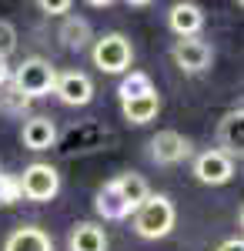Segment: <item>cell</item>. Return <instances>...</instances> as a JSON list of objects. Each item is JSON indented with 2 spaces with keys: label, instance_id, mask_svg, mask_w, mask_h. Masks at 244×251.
Here are the masks:
<instances>
[{
  "label": "cell",
  "instance_id": "24",
  "mask_svg": "<svg viewBox=\"0 0 244 251\" xmlns=\"http://www.w3.org/2000/svg\"><path fill=\"white\" fill-rule=\"evenodd\" d=\"M10 74H14L10 60H3V57H0V87H3V84H10Z\"/></svg>",
  "mask_w": 244,
  "mask_h": 251
},
{
  "label": "cell",
  "instance_id": "23",
  "mask_svg": "<svg viewBox=\"0 0 244 251\" xmlns=\"http://www.w3.org/2000/svg\"><path fill=\"white\" fill-rule=\"evenodd\" d=\"M218 251H244V241H241V234H234V238H224V241L218 245Z\"/></svg>",
  "mask_w": 244,
  "mask_h": 251
},
{
  "label": "cell",
  "instance_id": "8",
  "mask_svg": "<svg viewBox=\"0 0 244 251\" xmlns=\"http://www.w3.org/2000/svg\"><path fill=\"white\" fill-rule=\"evenodd\" d=\"M54 94L67 107H87L94 100V80L87 77L84 71H64L54 80Z\"/></svg>",
  "mask_w": 244,
  "mask_h": 251
},
{
  "label": "cell",
  "instance_id": "21",
  "mask_svg": "<svg viewBox=\"0 0 244 251\" xmlns=\"http://www.w3.org/2000/svg\"><path fill=\"white\" fill-rule=\"evenodd\" d=\"M14 50H17V27H14L10 20L0 17V57L7 60Z\"/></svg>",
  "mask_w": 244,
  "mask_h": 251
},
{
  "label": "cell",
  "instance_id": "15",
  "mask_svg": "<svg viewBox=\"0 0 244 251\" xmlns=\"http://www.w3.org/2000/svg\"><path fill=\"white\" fill-rule=\"evenodd\" d=\"M94 211L100 214L104 221H127V218L134 214L131 208H127V201L117 194V188H114L111 181H107V184L94 194Z\"/></svg>",
  "mask_w": 244,
  "mask_h": 251
},
{
  "label": "cell",
  "instance_id": "3",
  "mask_svg": "<svg viewBox=\"0 0 244 251\" xmlns=\"http://www.w3.org/2000/svg\"><path fill=\"white\" fill-rule=\"evenodd\" d=\"M91 57H94V67L104 71V74H127L134 64V44L124 34H100L94 37V47H91Z\"/></svg>",
  "mask_w": 244,
  "mask_h": 251
},
{
  "label": "cell",
  "instance_id": "12",
  "mask_svg": "<svg viewBox=\"0 0 244 251\" xmlns=\"http://www.w3.org/2000/svg\"><path fill=\"white\" fill-rule=\"evenodd\" d=\"M3 251H54V238L37 225H24L7 234Z\"/></svg>",
  "mask_w": 244,
  "mask_h": 251
},
{
  "label": "cell",
  "instance_id": "11",
  "mask_svg": "<svg viewBox=\"0 0 244 251\" xmlns=\"http://www.w3.org/2000/svg\"><path fill=\"white\" fill-rule=\"evenodd\" d=\"M168 27L177 34V40L197 37L204 30V10L197 3H191V0H177V3H171V10H168Z\"/></svg>",
  "mask_w": 244,
  "mask_h": 251
},
{
  "label": "cell",
  "instance_id": "10",
  "mask_svg": "<svg viewBox=\"0 0 244 251\" xmlns=\"http://www.w3.org/2000/svg\"><path fill=\"white\" fill-rule=\"evenodd\" d=\"M244 111L241 107H231L221 121H218V151L227 154L231 161L234 157H241L244 151Z\"/></svg>",
  "mask_w": 244,
  "mask_h": 251
},
{
  "label": "cell",
  "instance_id": "17",
  "mask_svg": "<svg viewBox=\"0 0 244 251\" xmlns=\"http://www.w3.org/2000/svg\"><path fill=\"white\" fill-rule=\"evenodd\" d=\"M121 114L127 124H150L154 117L161 114V94L154 91V94H144V97H134V100H124L121 104Z\"/></svg>",
  "mask_w": 244,
  "mask_h": 251
},
{
  "label": "cell",
  "instance_id": "14",
  "mask_svg": "<svg viewBox=\"0 0 244 251\" xmlns=\"http://www.w3.org/2000/svg\"><path fill=\"white\" fill-rule=\"evenodd\" d=\"M67 251H107V231L97 221H77L67 234Z\"/></svg>",
  "mask_w": 244,
  "mask_h": 251
},
{
  "label": "cell",
  "instance_id": "5",
  "mask_svg": "<svg viewBox=\"0 0 244 251\" xmlns=\"http://www.w3.org/2000/svg\"><path fill=\"white\" fill-rule=\"evenodd\" d=\"M147 154H150L154 164L174 168V164H184V161L194 154V144H191V137H184L181 131L164 127V131H157V134L147 141Z\"/></svg>",
  "mask_w": 244,
  "mask_h": 251
},
{
  "label": "cell",
  "instance_id": "13",
  "mask_svg": "<svg viewBox=\"0 0 244 251\" xmlns=\"http://www.w3.org/2000/svg\"><path fill=\"white\" fill-rule=\"evenodd\" d=\"M57 40L67 47V50H84L87 44H94V27H91V20L80 17V14H67L64 24H60V30H57Z\"/></svg>",
  "mask_w": 244,
  "mask_h": 251
},
{
  "label": "cell",
  "instance_id": "9",
  "mask_svg": "<svg viewBox=\"0 0 244 251\" xmlns=\"http://www.w3.org/2000/svg\"><path fill=\"white\" fill-rule=\"evenodd\" d=\"M20 144L27 148V151H34V154H40V151H50L57 144V124L54 117L47 114H34L24 121V127H20Z\"/></svg>",
  "mask_w": 244,
  "mask_h": 251
},
{
  "label": "cell",
  "instance_id": "6",
  "mask_svg": "<svg viewBox=\"0 0 244 251\" xmlns=\"http://www.w3.org/2000/svg\"><path fill=\"white\" fill-rule=\"evenodd\" d=\"M171 60L184 74H204L211 67V60H214V50L201 37H181V40H174V47H171Z\"/></svg>",
  "mask_w": 244,
  "mask_h": 251
},
{
  "label": "cell",
  "instance_id": "19",
  "mask_svg": "<svg viewBox=\"0 0 244 251\" xmlns=\"http://www.w3.org/2000/svg\"><path fill=\"white\" fill-rule=\"evenodd\" d=\"M0 111L10 114V117H24L30 111V100L20 94L14 84H3V87H0Z\"/></svg>",
  "mask_w": 244,
  "mask_h": 251
},
{
  "label": "cell",
  "instance_id": "16",
  "mask_svg": "<svg viewBox=\"0 0 244 251\" xmlns=\"http://www.w3.org/2000/svg\"><path fill=\"white\" fill-rule=\"evenodd\" d=\"M111 184L117 188V194L127 201V208L131 211H137L144 201H147V181H144V174H137V171H124V174H117V177H111Z\"/></svg>",
  "mask_w": 244,
  "mask_h": 251
},
{
  "label": "cell",
  "instance_id": "2",
  "mask_svg": "<svg viewBox=\"0 0 244 251\" xmlns=\"http://www.w3.org/2000/svg\"><path fill=\"white\" fill-rule=\"evenodd\" d=\"M54 80H57V67L47 57H27V60H20L17 67H14V74H10V84H14L27 100L54 94Z\"/></svg>",
  "mask_w": 244,
  "mask_h": 251
},
{
  "label": "cell",
  "instance_id": "20",
  "mask_svg": "<svg viewBox=\"0 0 244 251\" xmlns=\"http://www.w3.org/2000/svg\"><path fill=\"white\" fill-rule=\"evenodd\" d=\"M17 201H20L17 174H0V208H7V204H17Z\"/></svg>",
  "mask_w": 244,
  "mask_h": 251
},
{
  "label": "cell",
  "instance_id": "4",
  "mask_svg": "<svg viewBox=\"0 0 244 251\" xmlns=\"http://www.w3.org/2000/svg\"><path fill=\"white\" fill-rule=\"evenodd\" d=\"M17 184H20V201L27 198L34 204H44V201H54L60 191V171L47 161H34L17 174Z\"/></svg>",
  "mask_w": 244,
  "mask_h": 251
},
{
  "label": "cell",
  "instance_id": "1",
  "mask_svg": "<svg viewBox=\"0 0 244 251\" xmlns=\"http://www.w3.org/2000/svg\"><path fill=\"white\" fill-rule=\"evenodd\" d=\"M174 221H177V208L168 194H147V201L131 214V228L137 238L144 241H161L174 231Z\"/></svg>",
  "mask_w": 244,
  "mask_h": 251
},
{
  "label": "cell",
  "instance_id": "25",
  "mask_svg": "<svg viewBox=\"0 0 244 251\" xmlns=\"http://www.w3.org/2000/svg\"><path fill=\"white\" fill-rule=\"evenodd\" d=\"M0 174H3V168H0Z\"/></svg>",
  "mask_w": 244,
  "mask_h": 251
},
{
  "label": "cell",
  "instance_id": "7",
  "mask_svg": "<svg viewBox=\"0 0 244 251\" xmlns=\"http://www.w3.org/2000/svg\"><path fill=\"white\" fill-rule=\"evenodd\" d=\"M191 174H194L201 184H207V188H221V184H227V181L234 177V161L227 154H221L218 148H207V151H201V154L194 157Z\"/></svg>",
  "mask_w": 244,
  "mask_h": 251
},
{
  "label": "cell",
  "instance_id": "18",
  "mask_svg": "<svg viewBox=\"0 0 244 251\" xmlns=\"http://www.w3.org/2000/svg\"><path fill=\"white\" fill-rule=\"evenodd\" d=\"M157 87H154V80H150L147 71H127L121 84H117V97H121V104L124 100H134V97H144V94H154Z\"/></svg>",
  "mask_w": 244,
  "mask_h": 251
},
{
  "label": "cell",
  "instance_id": "22",
  "mask_svg": "<svg viewBox=\"0 0 244 251\" xmlns=\"http://www.w3.org/2000/svg\"><path fill=\"white\" fill-rule=\"evenodd\" d=\"M37 7L47 14V17H67V14L74 10V3H71V0H40Z\"/></svg>",
  "mask_w": 244,
  "mask_h": 251
}]
</instances>
